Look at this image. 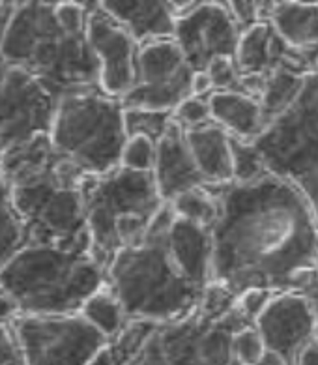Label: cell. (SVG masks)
<instances>
[{
	"mask_svg": "<svg viewBox=\"0 0 318 365\" xmlns=\"http://www.w3.org/2000/svg\"><path fill=\"white\" fill-rule=\"evenodd\" d=\"M210 190L219 199L210 229L212 279L236 296L249 289L302 292L318 255V220L304 193L272 173Z\"/></svg>",
	"mask_w": 318,
	"mask_h": 365,
	"instance_id": "obj_1",
	"label": "cell"
},
{
	"mask_svg": "<svg viewBox=\"0 0 318 365\" xmlns=\"http://www.w3.org/2000/svg\"><path fill=\"white\" fill-rule=\"evenodd\" d=\"M105 272L128 319L188 317L212 281L210 229L182 220L163 202L143 242L118 251Z\"/></svg>",
	"mask_w": 318,
	"mask_h": 365,
	"instance_id": "obj_2",
	"label": "cell"
},
{
	"mask_svg": "<svg viewBox=\"0 0 318 365\" xmlns=\"http://www.w3.org/2000/svg\"><path fill=\"white\" fill-rule=\"evenodd\" d=\"M2 61L17 66L62 100L86 91H101V68L86 34L73 36L60 29L55 6L30 0L14 11L2 26Z\"/></svg>",
	"mask_w": 318,
	"mask_h": 365,
	"instance_id": "obj_3",
	"label": "cell"
},
{
	"mask_svg": "<svg viewBox=\"0 0 318 365\" xmlns=\"http://www.w3.org/2000/svg\"><path fill=\"white\" fill-rule=\"evenodd\" d=\"M0 285L19 315H79L107 272L88 247L26 244L2 262Z\"/></svg>",
	"mask_w": 318,
	"mask_h": 365,
	"instance_id": "obj_4",
	"label": "cell"
},
{
	"mask_svg": "<svg viewBox=\"0 0 318 365\" xmlns=\"http://www.w3.org/2000/svg\"><path fill=\"white\" fill-rule=\"evenodd\" d=\"M249 324L238 305L223 317L197 307L174 320L130 319L111 346L115 365H240L232 341Z\"/></svg>",
	"mask_w": 318,
	"mask_h": 365,
	"instance_id": "obj_5",
	"label": "cell"
},
{
	"mask_svg": "<svg viewBox=\"0 0 318 365\" xmlns=\"http://www.w3.org/2000/svg\"><path fill=\"white\" fill-rule=\"evenodd\" d=\"M92 255L107 266L118 251L140 244L163 206L152 173L118 169L83 184Z\"/></svg>",
	"mask_w": 318,
	"mask_h": 365,
	"instance_id": "obj_6",
	"label": "cell"
},
{
	"mask_svg": "<svg viewBox=\"0 0 318 365\" xmlns=\"http://www.w3.org/2000/svg\"><path fill=\"white\" fill-rule=\"evenodd\" d=\"M124 106L103 91H86L62 98L51 128L56 152L90 176L120 167L128 143Z\"/></svg>",
	"mask_w": 318,
	"mask_h": 365,
	"instance_id": "obj_7",
	"label": "cell"
},
{
	"mask_svg": "<svg viewBox=\"0 0 318 365\" xmlns=\"http://www.w3.org/2000/svg\"><path fill=\"white\" fill-rule=\"evenodd\" d=\"M253 143L266 170L296 185L318 220V71L309 73L298 100Z\"/></svg>",
	"mask_w": 318,
	"mask_h": 365,
	"instance_id": "obj_8",
	"label": "cell"
},
{
	"mask_svg": "<svg viewBox=\"0 0 318 365\" xmlns=\"http://www.w3.org/2000/svg\"><path fill=\"white\" fill-rule=\"evenodd\" d=\"M4 185L15 210L26 223V244L90 250L83 185L66 184L56 176L55 169L25 184Z\"/></svg>",
	"mask_w": 318,
	"mask_h": 365,
	"instance_id": "obj_9",
	"label": "cell"
},
{
	"mask_svg": "<svg viewBox=\"0 0 318 365\" xmlns=\"http://www.w3.org/2000/svg\"><path fill=\"white\" fill-rule=\"evenodd\" d=\"M10 324L26 365H88L109 343L81 315H19Z\"/></svg>",
	"mask_w": 318,
	"mask_h": 365,
	"instance_id": "obj_10",
	"label": "cell"
},
{
	"mask_svg": "<svg viewBox=\"0 0 318 365\" xmlns=\"http://www.w3.org/2000/svg\"><path fill=\"white\" fill-rule=\"evenodd\" d=\"M195 70L173 40L148 41L137 55V81L122 98L125 109H174L191 96Z\"/></svg>",
	"mask_w": 318,
	"mask_h": 365,
	"instance_id": "obj_11",
	"label": "cell"
},
{
	"mask_svg": "<svg viewBox=\"0 0 318 365\" xmlns=\"http://www.w3.org/2000/svg\"><path fill=\"white\" fill-rule=\"evenodd\" d=\"M60 100L30 71L2 68L0 148L2 152L40 135H51Z\"/></svg>",
	"mask_w": 318,
	"mask_h": 365,
	"instance_id": "obj_12",
	"label": "cell"
},
{
	"mask_svg": "<svg viewBox=\"0 0 318 365\" xmlns=\"http://www.w3.org/2000/svg\"><path fill=\"white\" fill-rule=\"evenodd\" d=\"M238 23L229 8L219 2H204L176 19L174 41L195 71H202L217 56H232L238 49Z\"/></svg>",
	"mask_w": 318,
	"mask_h": 365,
	"instance_id": "obj_13",
	"label": "cell"
},
{
	"mask_svg": "<svg viewBox=\"0 0 318 365\" xmlns=\"http://www.w3.org/2000/svg\"><path fill=\"white\" fill-rule=\"evenodd\" d=\"M255 326L266 350L277 354L287 365H298L299 356L318 331L317 315L302 292L275 294Z\"/></svg>",
	"mask_w": 318,
	"mask_h": 365,
	"instance_id": "obj_14",
	"label": "cell"
},
{
	"mask_svg": "<svg viewBox=\"0 0 318 365\" xmlns=\"http://www.w3.org/2000/svg\"><path fill=\"white\" fill-rule=\"evenodd\" d=\"M86 40L100 61L101 91L122 100L137 81L139 51H135L133 36L105 11L96 10L88 17Z\"/></svg>",
	"mask_w": 318,
	"mask_h": 365,
	"instance_id": "obj_15",
	"label": "cell"
},
{
	"mask_svg": "<svg viewBox=\"0 0 318 365\" xmlns=\"http://www.w3.org/2000/svg\"><path fill=\"white\" fill-rule=\"evenodd\" d=\"M234 61L242 77L266 79L279 68H292L309 76L299 51L287 46L272 23L262 21L242 32Z\"/></svg>",
	"mask_w": 318,
	"mask_h": 365,
	"instance_id": "obj_16",
	"label": "cell"
},
{
	"mask_svg": "<svg viewBox=\"0 0 318 365\" xmlns=\"http://www.w3.org/2000/svg\"><path fill=\"white\" fill-rule=\"evenodd\" d=\"M159 195L170 202L178 195L197 187H208L206 180L195 165L193 155L185 140V128L176 118L158 140V158L152 170Z\"/></svg>",
	"mask_w": 318,
	"mask_h": 365,
	"instance_id": "obj_17",
	"label": "cell"
},
{
	"mask_svg": "<svg viewBox=\"0 0 318 365\" xmlns=\"http://www.w3.org/2000/svg\"><path fill=\"white\" fill-rule=\"evenodd\" d=\"M100 10L133 36V40H167L176 31L169 0H101Z\"/></svg>",
	"mask_w": 318,
	"mask_h": 365,
	"instance_id": "obj_18",
	"label": "cell"
},
{
	"mask_svg": "<svg viewBox=\"0 0 318 365\" xmlns=\"http://www.w3.org/2000/svg\"><path fill=\"white\" fill-rule=\"evenodd\" d=\"M185 140L195 165L208 187H221L234 182L232 135L217 124L185 130Z\"/></svg>",
	"mask_w": 318,
	"mask_h": 365,
	"instance_id": "obj_19",
	"label": "cell"
},
{
	"mask_svg": "<svg viewBox=\"0 0 318 365\" xmlns=\"http://www.w3.org/2000/svg\"><path fill=\"white\" fill-rule=\"evenodd\" d=\"M214 124L221 125L232 137L253 143L266 128L259 98L245 92L215 91L208 98Z\"/></svg>",
	"mask_w": 318,
	"mask_h": 365,
	"instance_id": "obj_20",
	"label": "cell"
},
{
	"mask_svg": "<svg viewBox=\"0 0 318 365\" xmlns=\"http://www.w3.org/2000/svg\"><path fill=\"white\" fill-rule=\"evenodd\" d=\"M60 160L51 135H40L2 152V182L25 184L55 169Z\"/></svg>",
	"mask_w": 318,
	"mask_h": 365,
	"instance_id": "obj_21",
	"label": "cell"
},
{
	"mask_svg": "<svg viewBox=\"0 0 318 365\" xmlns=\"http://www.w3.org/2000/svg\"><path fill=\"white\" fill-rule=\"evenodd\" d=\"M270 23L292 49L318 47V2L279 0L270 11Z\"/></svg>",
	"mask_w": 318,
	"mask_h": 365,
	"instance_id": "obj_22",
	"label": "cell"
},
{
	"mask_svg": "<svg viewBox=\"0 0 318 365\" xmlns=\"http://www.w3.org/2000/svg\"><path fill=\"white\" fill-rule=\"evenodd\" d=\"M307 76L292 68H279L264 79L259 101L262 106L266 125L292 106L302 94Z\"/></svg>",
	"mask_w": 318,
	"mask_h": 365,
	"instance_id": "obj_23",
	"label": "cell"
},
{
	"mask_svg": "<svg viewBox=\"0 0 318 365\" xmlns=\"http://www.w3.org/2000/svg\"><path fill=\"white\" fill-rule=\"evenodd\" d=\"M79 315L109 341L115 339L130 320L120 300L109 287H105L92 298H88Z\"/></svg>",
	"mask_w": 318,
	"mask_h": 365,
	"instance_id": "obj_24",
	"label": "cell"
},
{
	"mask_svg": "<svg viewBox=\"0 0 318 365\" xmlns=\"http://www.w3.org/2000/svg\"><path fill=\"white\" fill-rule=\"evenodd\" d=\"M174 212L178 217L191 221L195 225L212 229L219 215V199L210 187H197L189 190L176 199L170 200Z\"/></svg>",
	"mask_w": 318,
	"mask_h": 365,
	"instance_id": "obj_25",
	"label": "cell"
},
{
	"mask_svg": "<svg viewBox=\"0 0 318 365\" xmlns=\"http://www.w3.org/2000/svg\"><path fill=\"white\" fill-rule=\"evenodd\" d=\"M0 225H2L0 227V253H2V262H6L21 247H25L29 242V230H26L25 220L15 210L8 187L4 184H2V202H0Z\"/></svg>",
	"mask_w": 318,
	"mask_h": 365,
	"instance_id": "obj_26",
	"label": "cell"
},
{
	"mask_svg": "<svg viewBox=\"0 0 318 365\" xmlns=\"http://www.w3.org/2000/svg\"><path fill=\"white\" fill-rule=\"evenodd\" d=\"M124 120L128 137L146 135L158 143L165 135V131L174 120V113L167 110H150V109H125Z\"/></svg>",
	"mask_w": 318,
	"mask_h": 365,
	"instance_id": "obj_27",
	"label": "cell"
},
{
	"mask_svg": "<svg viewBox=\"0 0 318 365\" xmlns=\"http://www.w3.org/2000/svg\"><path fill=\"white\" fill-rule=\"evenodd\" d=\"M232 163L234 182H240V184L259 180L260 176L268 173L255 143L236 139V137H232Z\"/></svg>",
	"mask_w": 318,
	"mask_h": 365,
	"instance_id": "obj_28",
	"label": "cell"
},
{
	"mask_svg": "<svg viewBox=\"0 0 318 365\" xmlns=\"http://www.w3.org/2000/svg\"><path fill=\"white\" fill-rule=\"evenodd\" d=\"M158 158V143L146 135H133L128 139L122 152L120 167L137 173H152Z\"/></svg>",
	"mask_w": 318,
	"mask_h": 365,
	"instance_id": "obj_29",
	"label": "cell"
},
{
	"mask_svg": "<svg viewBox=\"0 0 318 365\" xmlns=\"http://www.w3.org/2000/svg\"><path fill=\"white\" fill-rule=\"evenodd\" d=\"M232 349L236 360L240 361V365H257L262 361V358L266 356V345H264V339L260 331L257 330V326L249 324L245 328H242L240 331H236L232 341Z\"/></svg>",
	"mask_w": 318,
	"mask_h": 365,
	"instance_id": "obj_30",
	"label": "cell"
},
{
	"mask_svg": "<svg viewBox=\"0 0 318 365\" xmlns=\"http://www.w3.org/2000/svg\"><path fill=\"white\" fill-rule=\"evenodd\" d=\"M208 76L214 81L215 91H236L244 92L242 76L232 56H217L206 68Z\"/></svg>",
	"mask_w": 318,
	"mask_h": 365,
	"instance_id": "obj_31",
	"label": "cell"
},
{
	"mask_svg": "<svg viewBox=\"0 0 318 365\" xmlns=\"http://www.w3.org/2000/svg\"><path fill=\"white\" fill-rule=\"evenodd\" d=\"M55 17L60 29L68 34L83 36L86 34V25H88V17H86L85 6L75 0H62L55 6Z\"/></svg>",
	"mask_w": 318,
	"mask_h": 365,
	"instance_id": "obj_32",
	"label": "cell"
},
{
	"mask_svg": "<svg viewBox=\"0 0 318 365\" xmlns=\"http://www.w3.org/2000/svg\"><path fill=\"white\" fill-rule=\"evenodd\" d=\"M174 118L184 125L185 130L191 128H200V125L210 124L212 113H210V103L206 98H197L189 96L176 109H174Z\"/></svg>",
	"mask_w": 318,
	"mask_h": 365,
	"instance_id": "obj_33",
	"label": "cell"
},
{
	"mask_svg": "<svg viewBox=\"0 0 318 365\" xmlns=\"http://www.w3.org/2000/svg\"><path fill=\"white\" fill-rule=\"evenodd\" d=\"M275 292L266 289H249L238 296V309L244 313L247 320H251L255 324V320L262 315V311L268 307Z\"/></svg>",
	"mask_w": 318,
	"mask_h": 365,
	"instance_id": "obj_34",
	"label": "cell"
},
{
	"mask_svg": "<svg viewBox=\"0 0 318 365\" xmlns=\"http://www.w3.org/2000/svg\"><path fill=\"white\" fill-rule=\"evenodd\" d=\"M0 365H26L25 354L19 345V339L15 335L10 322H2V334H0Z\"/></svg>",
	"mask_w": 318,
	"mask_h": 365,
	"instance_id": "obj_35",
	"label": "cell"
},
{
	"mask_svg": "<svg viewBox=\"0 0 318 365\" xmlns=\"http://www.w3.org/2000/svg\"><path fill=\"white\" fill-rule=\"evenodd\" d=\"M229 11L238 26L249 29L259 23L260 6L257 0H229Z\"/></svg>",
	"mask_w": 318,
	"mask_h": 365,
	"instance_id": "obj_36",
	"label": "cell"
},
{
	"mask_svg": "<svg viewBox=\"0 0 318 365\" xmlns=\"http://www.w3.org/2000/svg\"><path fill=\"white\" fill-rule=\"evenodd\" d=\"M215 92L214 81L208 76V71H195L193 81H191V96H197V98H206L208 100L210 96Z\"/></svg>",
	"mask_w": 318,
	"mask_h": 365,
	"instance_id": "obj_37",
	"label": "cell"
},
{
	"mask_svg": "<svg viewBox=\"0 0 318 365\" xmlns=\"http://www.w3.org/2000/svg\"><path fill=\"white\" fill-rule=\"evenodd\" d=\"M302 294L309 300V304H311V307H313L314 315H317V320H318V255H317V262H314L313 274H311V279H309V283L305 285V289L302 290Z\"/></svg>",
	"mask_w": 318,
	"mask_h": 365,
	"instance_id": "obj_38",
	"label": "cell"
},
{
	"mask_svg": "<svg viewBox=\"0 0 318 365\" xmlns=\"http://www.w3.org/2000/svg\"><path fill=\"white\" fill-rule=\"evenodd\" d=\"M298 365H318V331L314 339L307 345V349L299 356Z\"/></svg>",
	"mask_w": 318,
	"mask_h": 365,
	"instance_id": "obj_39",
	"label": "cell"
},
{
	"mask_svg": "<svg viewBox=\"0 0 318 365\" xmlns=\"http://www.w3.org/2000/svg\"><path fill=\"white\" fill-rule=\"evenodd\" d=\"M88 365H115V354H113L111 341L96 352V356L88 361Z\"/></svg>",
	"mask_w": 318,
	"mask_h": 365,
	"instance_id": "obj_40",
	"label": "cell"
},
{
	"mask_svg": "<svg viewBox=\"0 0 318 365\" xmlns=\"http://www.w3.org/2000/svg\"><path fill=\"white\" fill-rule=\"evenodd\" d=\"M195 2H197V0H169L170 8H173V10H178V11L191 10V8L195 6Z\"/></svg>",
	"mask_w": 318,
	"mask_h": 365,
	"instance_id": "obj_41",
	"label": "cell"
},
{
	"mask_svg": "<svg viewBox=\"0 0 318 365\" xmlns=\"http://www.w3.org/2000/svg\"><path fill=\"white\" fill-rule=\"evenodd\" d=\"M257 365H287V364H284V361L281 360L277 354H274V352H266V356L262 358V361Z\"/></svg>",
	"mask_w": 318,
	"mask_h": 365,
	"instance_id": "obj_42",
	"label": "cell"
},
{
	"mask_svg": "<svg viewBox=\"0 0 318 365\" xmlns=\"http://www.w3.org/2000/svg\"><path fill=\"white\" fill-rule=\"evenodd\" d=\"M257 2H259V6H260V10L262 11H272V8H274L275 4H277L279 0H257Z\"/></svg>",
	"mask_w": 318,
	"mask_h": 365,
	"instance_id": "obj_43",
	"label": "cell"
},
{
	"mask_svg": "<svg viewBox=\"0 0 318 365\" xmlns=\"http://www.w3.org/2000/svg\"><path fill=\"white\" fill-rule=\"evenodd\" d=\"M79 2H83V4L92 6V4H96V2H101V0H79Z\"/></svg>",
	"mask_w": 318,
	"mask_h": 365,
	"instance_id": "obj_44",
	"label": "cell"
},
{
	"mask_svg": "<svg viewBox=\"0 0 318 365\" xmlns=\"http://www.w3.org/2000/svg\"><path fill=\"white\" fill-rule=\"evenodd\" d=\"M309 2H318V0H309Z\"/></svg>",
	"mask_w": 318,
	"mask_h": 365,
	"instance_id": "obj_45",
	"label": "cell"
}]
</instances>
